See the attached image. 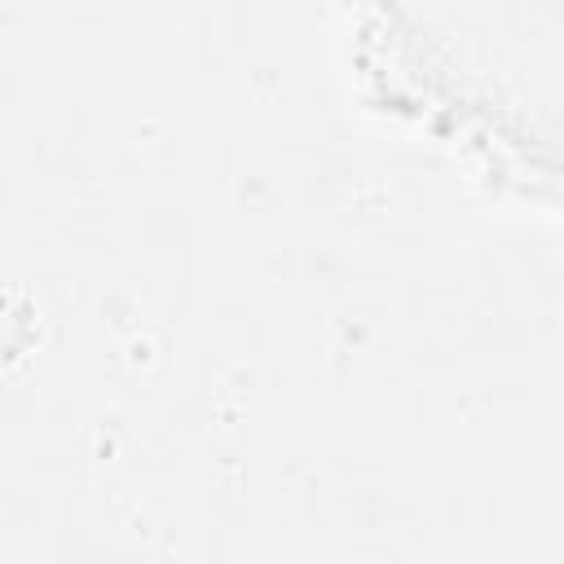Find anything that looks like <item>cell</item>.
<instances>
[{"label":"cell","instance_id":"cell-1","mask_svg":"<svg viewBox=\"0 0 564 564\" xmlns=\"http://www.w3.org/2000/svg\"><path fill=\"white\" fill-rule=\"evenodd\" d=\"M379 101L564 203V35H370Z\"/></svg>","mask_w":564,"mask_h":564}]
</instances>
